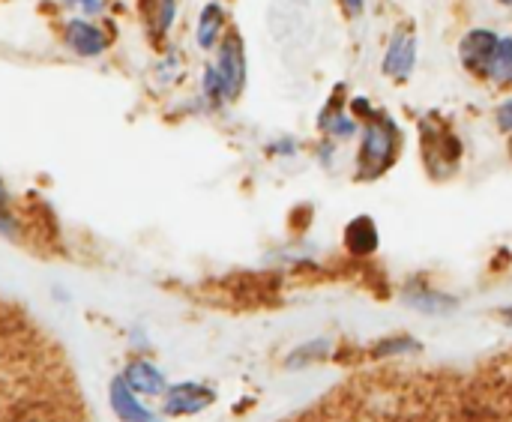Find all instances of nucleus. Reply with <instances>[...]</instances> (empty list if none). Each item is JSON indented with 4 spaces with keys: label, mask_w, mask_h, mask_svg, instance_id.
<instances>
[{
    "label": "nucleus",
    "mask_w": 512,
    "mask_h": 422,
    "mask_svg": "<svg viewBox=\"0 0 512 422\" xmlns=\"http://www.w3.org/2000/svg\"><path fill=\"white\" fill-rule=\"evenodd\" d=\"M399 126L387 114L369 117L363 129V144H360V177H381L387 168H393L399 156Z\"/></svg>",
    "instance_id": "f257e3e1"
},
{
    "label": "nucleus",
    "mask_w": 512,
    "mask_h": 422,
    "mask_svg": "<svg viewBox=\"0 0 512 422\" xmlns=\"http://www.w3.org/2000/svg\"><path fill=\"white\" fill-rule=\"evenodd\" d=\"M222 87H225V99L237 102L243 87H246V51H243V39L237 33H225L222 42L216 45V60H213Z\"/></svg>",
    "instance_id": "f03ea898"
},
{
    "label": "nucleus",
    "mask_w": 512,
    "mask_h": 422,
    "mask_svg": "<svg viewBox=\"0 0 512 422\" xmlns=\"http://www.w3.org/2000/svg\"><path fill=\"white\" fill-rule=\"evenodd\" d=\"M63 42L75 57H102L111 45V36L102 30L99 21L87 15H75L63 24Z\"/></svg>",
    "instance_id": "7ed1b4c3"
},
{
    "label": "nucleus",
    "mask_w": 512,
    "mask_h": 422,
    "mask_svg": "<svg viewBox=\"0 0 512 422\" xmlns=\"http://www.w3.org/2000/svg\"><path fill=\"white\" fill-rule=\"evenodd\" d=\"M498 42H501V36H498L495 30H489V27H474V30H468V33L462 36V42H459V60H462V66H465L471 75L486 78Z\"/></svg>",
    "instance_id": "20e7f679"
},
{
    "label": "nucleus",
    "mask_w": 512,
    "mask_h": 422,
    "mask_svg": "<svg viewBox=\"0 0 512 422\" xmlns=\"http://www.w3.org/2000/svg\"><path fill=\"white\" fill-rule=\"evenodd\" d=\"M213 402H216V393L210 387L195 384V381H186V384H177V387H168L165 390L162 411L171 414V417H192V414L207 411Z\"/></svg>",
    "instance_id": "39448f33"
},
{
    "label": "nucleus",
    "mask_w": 512,
    "mask_h": 422,
    "mask_svg": "<svg viewBox=\"0 0 512 422\" xmlns=\"http://www.w3.org/2000/svg\"><path fill=\"white\" fill-rule=\"evenodd\" d=\"M414 63H417V36L411 30H396L384 51V63H381L384 75L405 81V78H411Z\"/></svg>",
    "instance_id": "423d86ee"
},
{
    "label": "nucleus",
    "mask_w": 512,
    "mask_h": 422,
    "mask_svg": "<svg viewBox=\"0 0 512 422\" xmlns=\"http://www.w3.org/2000/svg\"><path fill=\"white\" fill-rule=\"evenodd\" d=\"M108 402H111V411L117 414V420L123 422H162V417H156L150 408L141 405L138 393L120 378L111 381V390H108Z\"/></svg>",
    "instance_id": "0eeeda50"
},
{
    "label": "nucleus",
    "mask_w": 512,
    "mask_h": 422,
    "mask_svg": "<svg viewBox=\"0 0 512 422\" xmlns=\"http://www.w3.org/2000/svg\"><path fill=\"white\" fill-rule=\"evenodd\" d=\"M225 21H228V15H225V6L219 0H210V3L201 6L198 24H195V42H198L201 51H213L222 42Z\"/></svg>",
    "instance_id": "6e6552de"
},
{
    "label": "nucleus",
    "mask_w": 512,
    "mask_h": 422,
    "mask_svg": "<svg viewBox=\"0 0 512 422\" xmlns=\"http://www.w3.org/2000/svg\"><path fill=\"white\" fill-rule=\"evenodd\" d=\"M123 381L138 393V396H165L168 384H165V375L147 363V360H132L123 372Z\"/></svg>",
    "instance_id": "1a4fd4ad"
},
{
    "label": "nucleus",
    "mask_w": 512,
    "mask_h": 422,
    "mask_svg": "<svg viewBox=\"0 0 512 422\" xmlns=\"http://www.w3.org/2000/svg\"><path fill=\"white\" fill-rule=\"evenodd\" d=\"M318 126H321L330 138H339V141L357 135V117L348 114V111L342 108L339 99H333V102L318 114Z\"/></svg>",
    "instance_id": "9d476101"
},
{
    "label": "nucleus",
    "mask_w": 512,
    "mask_h": 422,
    "mask_svg": "<svg viewBox=\"0 0 512 422\" xmlns=\"http://www.w3.org/2000/svg\"><path fill=\"white\" fill-rule=\"evenodd\" d=\"M345 246L354 255H372L378 249V228L369 216H357L354 222H348L345 228Z\"/></svg>",
    "instance_id": "9b49d317"
},
{
    "label": "nucleus",
    "mask_w": 512,
    "mask_h": 422,
    "mask_svg": "<svg viewBox=\"0 0 512 422\" xmlns=\"http://www.w3.org/2000/svg\"><path fill=\"white\" fill-rule=\"evenodd\" d=\"M486 78L498 87H512V36H501Z\"/></svg>",
    "instance_id": "f8f14e48"
},
{
    "label": "nucleus",
    "mask_w": 512,
    "mask_h": 422,
    "mask_svg": "<svg viewBox=\"0 0 512 422\" xmlns=\"http://www.w3.org/2000/svg\"><path fill=\"white\" fill-rule=\"evenodd\" d=\"M147 3V18L156 36H168L177 18V0H144Z\"/></svg>",
    "instance_id": "ddd939ff"
},
{
    "label": "nucleus",
    "mask_w": 512,
    "mask_h": 422,
    "mask_svg": "<svg viewBox=\"0 0 512 422\" xmlns=\"http://www.w3.org/2000/svg\"><path fill=\"white\" fill-rule=\"evenodd\" d=\"M414 306H420L423 312H444V309H453L456 306V300L453 297H447V294H441V291H417V294H411L408 297Z\"/></svg>",
    "instance_id": "4468645a"
},
{
    "label": "nucleus",
    "mask_w": 512,
    "mask_h": 422,
    "mask_svg": "<svg viewBox=\"0 0 512 422\" xmlns=\"http://www.w3.org/2000/svg\"><path fill=\"white\" fill-rule=\"evenodd\" d=\"M408 351H417V345L411 342V339H387V342H381L378 345V357H399V354H408Z\"/></svg>",
    "instance_id": "2eb2a0df"
},
{
    "label": "nucleus",
    "mask_w": 512,
    "mask_h": 422,
    "mask_svg": "<svg viewBox=\"0 0 512 422\" xmlns=\"http://www.w3.org/2000/svg\"><path fill=\"white\" fill-rule=\"evenodd\" d=\"M18 231H21V228H18V219L9 213V207H3V204H0V237L15 240V237H18Z\"/></svg>",
    "instance_id": "dca6fc26"
},
{
    "label": "nucleus",
    "mask_w": 512,
    "mask_h": 422,
    "mask_svg": "<svg viewBox=\"0 0 512 422\" xmlns=\"http://www.w3.org/2000/svg\"><path fill=\"white\" fill-rule=\"evenodd\" d=\"M495 120H498V129H501V132H510L512 135V96L501 102V108H498Z\"/></svg>",
    "instance_id": "f3484780"
},
{
    "label": "nucleus",
    "mask_w": 512,
    "mask_h": 422,
    "mask_svg": "<svg viewBox=\"0 0 512 422\" xmlns=\"http://www.w3.org/2000/svg\"><path fill=\"white\" fill-rule=\"evenodd\" d=\"M66 3H72V6H81L84 12H96V9H99V0H66Z\"/></svg>",
    "instance_id": "a211bd4d"
},
{
    "label": "nucleus",
    "mask_w": 512,
    "mask_h": 422,
    "mask_svg": "<svg viewBox=\"0 0 512 422\" xmlns=\"http://www.w3.org/2000/svg\"><path fill=\"white\" fill-rule=\"evenodd\" d=\"M342 3H345V9H348L351 15L363 12V6H366V0H342Z\"/></svg>",
    "instance_id": "6ab92c4d"
},
{
    "label": "nucleus",
    "mask_w": 512,
    "mask_h": 422,
    "mask_svg": "<svg viewBox=\"0 0 512 422\" xmlns=\"http://www.w3.org/2000/svg\"><path fill=\"white\" fill-rule=\"evenodd\" d=\"M0 204L3 207H9V189H6V183L0 180Z\"/></svg>",
    "instance_id": "aec40b11"
},
{
    "label": "nucleus",
    "mask_w": 512,
    "mask_h": 422,
    "mask_svg": "<svg viewBox=\"0 0 512 422\" xmlns=\"http://www.w3.org/2000/svg\"><path fill=\"white\" fill-rule=\"evenodd\" d=\"M498 3H504V6H512V0H498Z\"/></svg>",
    "instance_id": "412c9836"
},
{
    "label": "nucleus",
    "mask_w": 512,
    "mask_h": 422,
    "mask_svg": "<svg viewBox=\"0 0 512 422\" xmlns=\"http://www.w3.org/2000/svg\"><path fill=\"white\" fill-rule=\"evenodd\" d=\"M507 321H512V309H507Z\"/></svg>",
    "instance_id": "4be33fe9"
},
{
    "label": "nucleus",
    "mask_w": 512,
    "mask_h": 422,
    "mask_svg": "<svg viewBox=\"0 0 512 422\" xmlns=\"http://www.w3.org/2000/svg\"><path fill=\"white\" fill-rule=\"evenodd\" d=\"M510 153H512V144H510Z\"/></svg>",
    "instance_id": "5701e85b"
}]
</instances>
